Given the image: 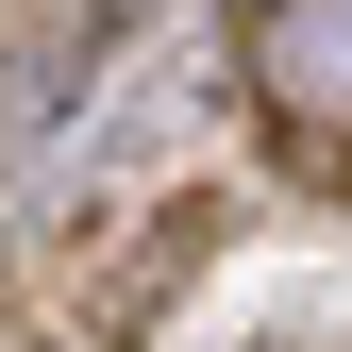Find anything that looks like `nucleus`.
Wrapping results in <instances>:
<instances>
[{"label":"nucleus","instance_id":"nucleus-1","mask_svg":"<svg viewBox=\"0 0 352 352\" xmlns=\"http://www.w3.org/2000/svg\"><path fill=\"white\" fill-rule=\"evenodd\" d=\"M235 84L302 185L352 201V0H235Z\"/></svg>","mask_w":352,"mask_h":352},{"label":"nucleus","instance_id":"nucleus-2","mask_svg":"<svg viewBox=\"0 0 352 352\" xmlns=\"http://www.w3.org/2000/svg\"><path fill=\"white\" fill-rule=\"evenodd\" d=\"M218 218H235V201H201V185H185V201H151L135 235L67 252V269H51V302H34V352H135L168 302H185V269L218 252Z\"/></svg>","mask_w":352,"mask_h":352},{"label":"nucleus","instance_id":"nucleus-3","mask_svg":"<svg viewBox=\"0 0 352 352\" xmlns=\"http://www.w3.org/2000/svg\"><path fill=\"white\" fill-rule=\"evenodd\" d=\"M17 17H34V34H67V51H101V34H135L151 0H17Z\"/></svg>","mask_w":352,"mask_h":352}]
</instances>
